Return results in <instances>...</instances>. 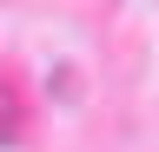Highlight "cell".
Instances as JSON below:
<instances>
[{
	"mask_svg": "<svg viewBox=\"0 0 159 152\" xmlns=\"http://www.w3.org/2000/svg\"><path fill=\"white\" fill-rule=\"evenodd\" d=\"M20 126H27V99H20V80L13 73H0V145L20 139Z\"/></svg>",
	"mask_w": 159,
	"mask_h": 152,
	"instance_id": "1",
	"label": "cell"
}]
</instances>
